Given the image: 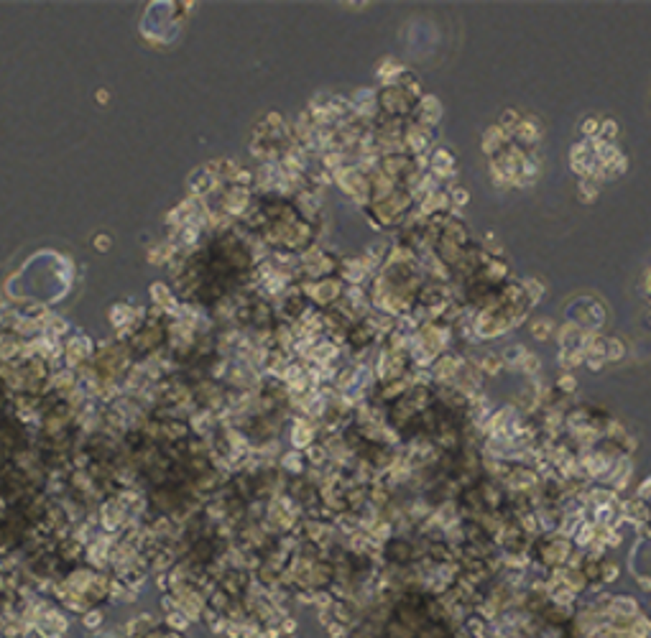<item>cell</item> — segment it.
<instances>
[{
	"instance_id": "1",
	"label": "cell",
	"mask_w": 651,
	"mask_h": 638,
	"mask_svg": "<svg viewBox=\"0 0 651 638\" xmlns=\"http://www.w3.org/2000/svg\"><path fill=\"white\" fill-rule=\"evenodd\" d=\"M636 615H641V605L631 595H615V598H611L608 618H628V621H634Z\"/></svg>"
},
{
	"instance_id": "2",
	"label": "cell",
	"mask_w": 651,
	"mask_h": 638,
	"mask_svg": "<svg viewBox=\"0 0 651 638\" xmlns=\"http://www.w3.org/2000/svg\"><path fill=\"white\" fill-rule=\"evenodd\" d=\"M620 577V567L613 559L603 557L600 559V584H613Z\"/></svg>"
},
{
	"instance_id": "3",
	"label": "cell",
	"mask_w": 651,
	"mask_h": 638,
	"mask_svg": "<svg viewBox=\"0 0 651 638\" xmlns=\"http://www.w3.org/2000/svg\"><path fill=\"white\" fill-rule=\"evenodd\" d=\"M631 633L641 638H651V615H636L634 625H631Z\"/></svg>"
},
{
	"instance_id": "4",
	"label": "cell",
	"mask_w": 651,
	"mask_h": 638,
	"mask_svg": "<svg viewBox=\"0 0 651 638\" xmlns=\"http://www.w3.org/2000/svg\"><path fill=\"white\" fill-rule=\"evenodd\" d=\"M574 388H577V381L572 378V373H565V376L557 381V393H565L567 396V393H572Z\"/></svg>"
},
{
	"instance_id": "5",
	"label": "cell",
	"mask_w": 651,
	"mask_h": 638,
	"mask_svg": "<svg viewBox=\"0 0 651 638\" xmlns=\"http://www.w3.org/2000/svg\"><path fill=\"white\" fill-rule=\"evenodd\" d=\"M582 133H585V136H600V120H595V118L590 120L588 118V120L582 123Z\"/></svg>"
},
{
	"instance_id": "6",
	"label": "cell",
	"mask_w": 651,
	"mask_h": 638,
	"mask_svg": "<svg viewBox=\"0 0 651 638\" xmlns=\"http://www.w3.org/2000/svg\"><path fill=\"white\" fill-rule=\"evenodd\" d=\"M646 324H649V327H651V314H649V317H646Z\"/></svg>"
}]
</instances>
